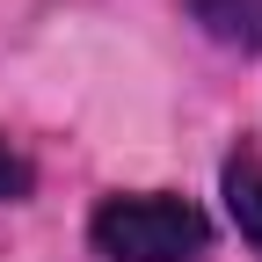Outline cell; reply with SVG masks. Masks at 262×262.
Listing matches in <instances>:
<instances>
[{"label": "cell", "instance_id": "obj_1", "mask_svg": "<svg viewBox=\"0 0 262 262\" xmlns=\"http://www.w3.org/2000/svg\"><path fill=\"white\" fill-rule=\"evenodd\" d=\"M88 248L102 262H196L211 248V219L168 189H131L102 196L88 219Z\"/></svg>", "mask_w": 262, "mask_h": 262}, {"label": "cell", "instance_id": "obj_2", "mask_svg": "<svg viewBox=\"0 0 262 262\" xmlns=\"http://www.w3.org/2000/svg\"><path fill=\"white\" fill-rule=\"evenodd\" d=\"M189 22L233 51H262V0H189Z\"/></svg>", "mask_w": 262, "mask_h": 262}, {"label": "cell", "instance_id": "obj_3", "mask_svg": "<svg viewBox=\"0 0 262 262\" xmlns=\"http://www.w3.org/2000/svg\"><path fill=\"white\" fill-rule=\"evenodd\" d=\"M219 189H226V211H233V226L262 248V153H233L226 160V175H219Z\"/></svg>", "mask_w": 262, "mask_h": 262}, {"label": "cell", "instance_id": "obj_4", "mask_svg": "<svg viewBox=\"0 0 262 262\" xmlns=\"http://www.w3.org/2000/svg\"><path fill=\"white\" fill-rule=\"evenodd\" d=\"M37 189V168H29V153L0 131V204H15V196H29Z\"/></svg>", "mask_w": 262, "mask_h": 262}]
</instances>
